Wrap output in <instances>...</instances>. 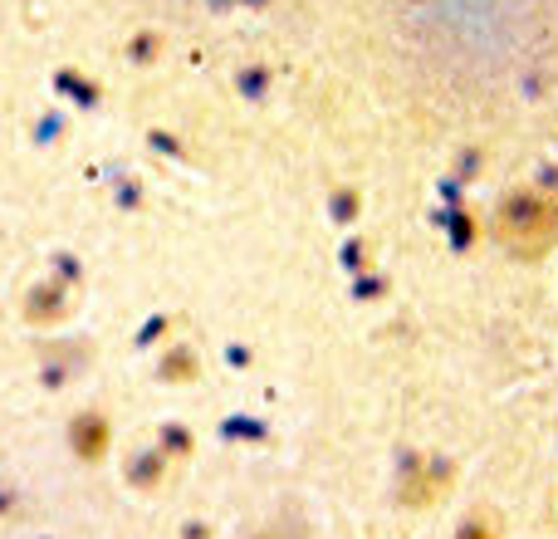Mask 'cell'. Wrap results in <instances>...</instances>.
I'll use <instances>...</instances> for the list:
<instances>
[{"mask_svg":"<svg viewBox=\"0 0 558 539\" xmlns=\"http://www.w3.org/2000/svg\"><path fill=\"white\" fill-rule=\"evenodd\" d=\"M260 539H299V535H289V530H275V535H260Z\"/></svg>","mask_w":558,"mask_h":539,"instance_id":"6da1fadb","label":"cell"}]
</instances>
